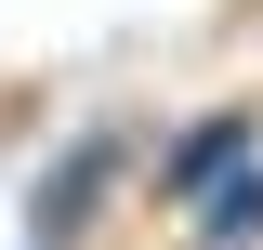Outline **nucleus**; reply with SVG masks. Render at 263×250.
Segmentation results:
<instances>
[{"label": "nucleus", "instance_id": "f03ea898", "mask_svg": "<svg viewBox=\"0 0 263 250\" xmlns=\"http://www.w3.org/2000/svg\"><path fill=\"white\" fill-rule=\"evenodd\" d=\"M250 145H263V119H250V105H211V119H197L184 145L158 158V198H197V211H211V198L250 171Z\"/></svg>", "mask_w": 263, "mask_h": 250}, {"label": "nucleus", "instance_id": "f257e3e1", "mask_svg": "<svg viewBox=\"0 0 263 250\" xmlns=\"http://www.w3.org/2000/svg\"><path fill=\"white\" fill-rule=\"evenodd\" d=\"M105 185H119V119H79L66 158L40 171V198H27V237H40V250H79L92 211H105Z\"/></svg>", "mask_w": 263, "mask_h": 250}, {"label": "nucleus", "instance_id": "7ed1b4c3", "mask_svg": "<svg viewBox=\"0 0 263 250\" xmlns=\"http://www.w3.org/2000/svg\"><path fill=\"white\" fill-rule=\"evenodd\" d=\"M197 250H263V171H237V185L197 211Z\"/></svg>", "mask_w": 263, "mask_h": 250}]
</instances>
